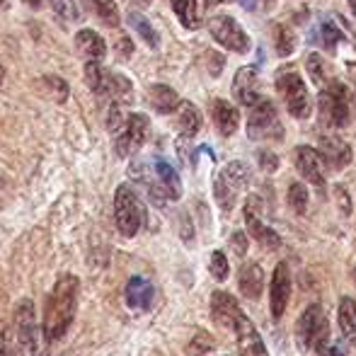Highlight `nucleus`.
<instances>
[{"label":"nucleus","mask_w":356,"mask_h":356,"mask_svg":"<svg viewBox=\"0 0 356 356\" xmlns=\"http://www.w3.org/2000/svg\"><path fill=\"white\" fill-rule=\"evenodd\" d=\"M320 155L323 160L334 170H342L352 163V148H349L347 141L337 136H323L320 138Z\"/></svg>","instance_id":"nucleus-18"},{"label":"nucleus","mask_w":356,"mask_h":356,"mask_svg":"<svg viewBox=\"0 0 356 356\" xmlns=\"http://www.w3.org/2000/svg\"><path fill=\"white\" fill-rule=\"evenodd\" d=\"M349 97L352 95H349V90L342 83H330L320 92L318 109L325 127H332V129L347 127L349 119H352V99Z\"/></svg>","instance_id":"nucleus-5"},{"label":"nucleus","mask_w":356,"mask_h":356,"mask_svg":"<svg viewBox=\"0 0 356 356\" xmlns=\"http://www.w3.org/2000/svg\"><path fill=\"white\" fill-rule=\"evenodd\" d=\"M296 165H298L300 175L310 184H315L318 189L325 187V170H323V155H320V150L310 148V145H300L296 150Z\"/></svg>","instance_id":"nucleus-14"},{"label":"nucleus","mask_w":356,"mask_h":356,"mask_svg":"<svg viewBox=\"0 0 356 356\" xmlns=\"http://www.w3.org/2000/svg\"><path fill=\"white\" fill-rule=\"evenodd\" d=\"M209 32H211V37L220 47L228 49V51H235V54L250 51V37L233 17H228V15H216V17L209 19Z\"/></svg>","instance_id":"nucleus-11"},{"label":"nucleus","mask_w":356,"mask_h":356,"mask_svg":"<svg viewBox=\"0 0 356 356\" xmlns=\"http://www.w3.org/2000/svg\"><path fill=\"white\" fill-rule=\"evenodd\" d=\"M78 289L80 282L73 274H63L54 284V291L44 308V342H58L68 332L75 320V310H78Z\"/></svg>","instance_id":"nucleus-1"},{"label":"nucleus","mask_w":356,"mask_h":356,"mask_svg":"<svg viewBox=\"0 0 356 356\" xmlns=\"http://www.w3.org/2000/svg\"><path fill=\"white\" fill-rule=\"evenodd\" d=\"M75 49H78V54L88 63H99L107 56V44H104V39L99 37L97 32H92V29H80V32L75 34Z\"/></svg>","instance_id":"nucleus-19"},{"label":"nucleus","mask_w":356,"mask_h":356,"mask_svg":"<svg viewBox=\"0 0 356 356\" xmlns=\"http://www.w3.org/2000/svg\"><path fill=\"white\" fill-rule=\"evenodd\" d=\"M155 289L145 277H131L124 289V300L131 310H148L153 305Z\"/></svg>","instance_id":"nucleus-17"},{"label":"nucleus","mask_w":356,"mask_h":356,"mask_svg":"<svg viewBox=\"0 0 356 356\" xmlns=\"http://www.w3.org/2000/svg\"><path fill=\"white\" fill-rule=\"evenodd\" d=\"M264 284V272L254 262H245L240 269V293L245 298H259Z\"/></svg>","instance_id":"nucleus-24"},{"label":"nucleus","mask_w":356,"mask_h":356,"mask_svg":"<svg viewBox=\"0 0 356 356\" xmlns=\"http://www.w3.org/2000/svg\"><path fill=\"white\" fill-rule=\"evenodd\" d=\"M213 122H216V129H218L220 136H233V134L238 131L240 114L230 102H225V99H216L213 102Z\"/></svg>","instance_id":"nucleus-23"},{"label":"nucleus","mask_w":356,"mask_h":356,"mask_svg":"<svg viewBox=\"0 0 356 356\" xmlns=\"http://www.w3.org/2000/svg\"><path fill=\"white\" fill-rule=\"evenodd\" d=\"M289 207L296 213H305V209H308V189L300 182H293L289 187Z\"/></svg>","instance_id":"nucleus-31"},{"label":"nucleus","mask_w":356,"mask_h":356,"mask_svg":"<svg viewBox=\"0 0 356 356\" xmlns=\"http://www.w3.org/2000/svg\"><path fill=\"white\" fill-rule=\"evenodd\" d=\"M15 337L24 356L37 354V310L29 298H22L15 308Z\"/></svg>","instance_id":"nucleus-12"},{"label":"nucleus","mask_w":356,"mask_h":356,"mask_svg":"<svg viewBox=\"0 0 356 356\" xmlns=\"http://www.w3.org/2000/svg\"><path fill=\"white\" fill-rule=\"evenodd\" d=\"M339 330H342L344 339L356 347V300L349 296L339 300Z\"/></svg>","instance_id":"nucleus-26"},{"label":"nucleus","mask_w":356,"mask_h":356,"mask_svg":"<svg viewBox=\"0 0 356 356\" xmlns=\"http://www.w3.org/2000/svg\"><path fill=\"white\" fill-rule=\"evenodd\" d=\"M3 80H5V68H3V63H0V85H3Z\"/></svg>","instance_id":"nucleus-43"},{"label":"nucleus","mask_w":356,"mask_h":356,"mask_svg":"<svg viewBox=\"0 0 356 356\" xmlns=\"http://www.w3.org/2000/svg\"><path fill=\"white\" fill-rule=\"evenodd\" d=\"M240 313H243V310L238 308V303H235V298L230 293L216 291L211 296V315L216 323H220L223 327H233Z\"/></svg>","instance_id":"nucleus-20"},{"label":"nucleus","mask_w":356,"mask_h":356,"mask_svg":"<svg viewBox=\"0 0 356 356\" xmlns=\"http://www.w3.org/2000/svg\"><path fill=\"white\" fill-rule=\"evenodd\" d=\"M109 131L114 136V148L119 158H131L148 138L150 122L145 114H122V109L114 107L109 114Z\"/></svg>","instance_id":"nucleus-2"},{"label":"nucleus","mask_w":356,"mask_h":356,"mask_svg":"<svg viewBox=\"0 0 356 356\" xmlns=\"http://www.w3.org/2000/svg\"><path fill=\"white\" fill-rule=\"evenodd\" d=\"M209 272H211L213 279H218V282H225L228 279V259H225V254L220 252V250H216L211 254V262H209Z\"/></svg>","instance_id":"nucleus-33"},{"label":"nucleus","mask_w":356,"mask_h":356,"mask_svg":"<svg viewBox=\"0 0 356 356\" xmlns=\"http://www.w3.org/2000/svg\"><path fill=\"white\" fill-rule=\"evenodd\" d=\"M95 10H97V15L102 17L104 24H109V27H117L119 24V10L114 5V0H95Z\"/></svg>","instance_id":"nucleus-32"},{"label":"nucleus","mask_w":356,"mask_h":356,"mask_svg":"<svg viewBox=\"0 0 356 356\" xmlns=\"http://www.w3.org/2000/svg\"><path fill=\"white\" fill-rule=\"evenodd\" d=\"M138 179L145 184V189H148V194L153 197L155 204L175 202V199L182 197V182H179L177 170L163 158L150 163V175L145 172V168H143Z\"/></svg>","instance_id":"nucleus-3"},{"label":"nucleus","mask_w":356,"mask_h":356,"mask_svg":"<svg viewBox=\"0 0 356 356\" xmlns=\"http://www.w3.org/2000/svg\"><path fill=\"white\" fill-rule=\"evenodd\" d=\"M129 22H131V27L136 29L138 34L143 37V42L148 44V47H158L160 44V37H158V32L153 29V24L148 22V19L143 17V15H138V13H131L129 15Z\"/></svg>","instance_id":"nucleus-29"},{"label":"nucleus","mask_w":356,"mask_h":356,"mask_svg":"<svg viewBox=\"0 0 356 356\" xmlns=\"http://www.w3.org/2000/svg\"><path fill=\"white\" fill-rule=\"evenodd\" d=\"M32 356H39V354H32Z\"/></svg>","instance_id":"nucleus-48"},{"label":"nucleus","mask_w":356,"mask_h":356,"mask_svg":"<svg viewBox=\"0 0 356 356\" xmlns=\"http://www.w3.org/2000/svg\"><path fill=\"white\" fill-rule=\"evenodd\" d=\"M175 15L187 29H199L204 22V10H207V0H172Z\"/></svg>","instance_id":"nucleus-22"},{"label":"nucleus","mask_w":356,"mask_h":356,"mask_svg":"<svg viewBox=\"0 0 356 356\" xmlns=\"http://www.w3.org/2000/svg\"><path fill=\"white\" fill-rule=\"evenodd\" d=\"M334 192L339 194V202H342V211L349 213V199H347V192H344V187H337Z\"/></svg>","instance_id":"nucleus-41"},{"label":"nucleus","mask_w":356,"mask_h":356,"mask_svg":"<svg viewBox=\"0 0 356 356\" xmlns=\"http://www.w3.org/2000/svg\"><path fill=\"white\" fill-rule=\"evenodd\" d=\"M136 3H141V5H148V3H150V0H136Z\"/></svg>","instance_id":"nucleus-45"},{"label":"nucleus","mask_w":356,"mask_h":356,"mask_svg":"<svg viewBox=\"0 0 356 356\" xmlns=\"http://www.w3.org/2000/svg\"><path fill=\"white\" fill-rule=\"evenodd\" d=\"M305 68H308V75L313 78V83H318V85L325 83L323 58H320L318 54H308V56H305Z\"/></svg>","instance_id":"nucleus-35"},{"label":"nucleus","mask_w":356,"mask_h":356,"mask_svg":"<svg viewBox=\"0 0 356 356\" xmlns=\"http://www.w3.org/2000/svg\"><path fill=\"white\" fill-rule=\"evenodd\" d=\"M248 182H250V168L248 165L240 163V160L225 165V168L220 170L218 177H216V187H213L218 207L223 209V211H230V209L235 207L238 194L248 187Z\"/></svg>","instance_id":"nucleus-6"},{"label":"nucleus","mask_w":356,"mask_h":356,"mask_svg":"<svg viewBox=\"0 0 356 356\" xmlns=\"http://www.w3.org/2000/svg\"><path fill=\"white\" fill-rule=\"evenodd\" d=\"M145 218V209L129 184H119L114 194V223L124 238H134L141 230Z\"/></svg>","instance_id":"nucleus-4"},{"label":"nucleus","mask_w":356,"mask_h":356,"mask_svg":"<svg viewBox=\"0 0 356 356\" xmlns=\"http://www.w3.org/2000/svg\"><path fill=\"white\" fill-rule=\"evenodd\" d=\"M245 223H248V230L259 245H264L267 250H277L282 248V238L277 235V230H272L269 225H264L259 220V216H254V211L250 207H245Z\"/></svg>","instance_id":"nucleus-21"},{"label":"nucleus","mask_w":356,"mask_h":356,"mask_svg":"<svg viewBox=\"0 0 356 356\" xmlns=\"http://www.w3.org/2000/svg\"><path fill=\"white\" fill-rule=\"evenodd\" d=\"M296 334H298L300 347L315 349V352L330 342V327H327V320H325L323 310H320V305L313 303L303 315H300Z\"/></svg>","instance_id":"nucleus-8"},{"label":"nucleus","mask_w":356,"mask_h":356,"mask_svg":"<svg viewBox=\"0 0 356 356\" xmlns=\"http://www.w3.org/2000/svg\"><path fill=\"white\" fill-rule=\"evenodd\" d=\"M277 92L284 97L286 109H289L291 117L296 119H308L313 112V102L308 97V90L305 83L300 80V75L296 71H286L277 78Z\"/></svg>","instance_id":"nucleus-7"},{"label":"nucleus","mask_w":356,"mask_h":356,"mask_svg":"<svg viewBox=\"0 0 356 356\" xmlns=\"http://www.w3.org/2000/svg\"><path fill=\"white\" fill-rule=\"evenodd\" d=\"M296 49V37L289 27H279L277 29V54L279 56H289Z\"/></svg>","instance_id":"nucleus-34"},{"label":"nucleus","mask_w":356,"mask_h":356,"mask_svg":"<svg viewBox=\"0 0 356 356\" xmlns=\"http://www.w3.org/2000/svg\"><path fill=\"white\" fill-rule=\"evenodd\" d=\"M354 282H356V267H354Z\"/></svg>","instance_id":"nucleus-47"},{"label":"nucleus","mask_w":356,"mask_h":356,"mask_svg":"<svg viewBox=\"0 0 356 356\" xmlns=\"http://www.w3.org/2000/svg\"><path fill=\"white\" fill-rule=\"evenodd\" d=\"M213 337L209 332H204V330H199L197 334L192 337V342L187 344V352L189 356H204V354H209L213 349Z\"/></svg>","instance_id":"nucleus-30"},{"label":"nucleus","mask_w":356,"mask_h":356,"mask_svg":"<svg viewBox=\"0 0 356 356\" xmlns=\"http://www.w3.org/2000/svg\"><path fill=\"white\" fill-rule=\"evenodd\" d=\"M254 88H257V68L254 66L240 68V71L235 73V80H233L235 99H238L240 104H245V107H254V104L262 99L257 92H254Z\"/></svg>","instance_id":"nucleus-16"},{"label":"nucleus","mask_w":356,"mask_h":356,"mask_svg":"<svg viewBox=\"0 0 356 356\" xmlns=\"http://www.w3.org/2000/svg\"><path fill=\"white\" fill-rule=\"evenodd\" d=\"M240 5H243L245 10H254L257 8V0H238Z\"/></svg>","instance_id":"nucleus-42"},{"label":"nucleus","mask_w":356,"mask_h":356,"mask_svg":"<svg viewBox=\"0 0 356 356\" xmlns=\"http://www.w3.org/2000/svg\"><path fill=\"white\" fill-rule=\"evenodd\" d=\"M315 356H344V349L339 347V344H334V342H327L325 347L318 349V354H315Z\"/></svg>","instance_id":"nucleus-39"},{"label":"nucleus","mask_w":356,"mask_h":356,"mask_svg":"<svg viewBox=\"0 0 356 356\" xmlns=\"http://www.w3.org/2000/svg\"><path fill=\"white\" fill-rule=\"evenodd\" d=\"M259 163H262V168L267 170V172H272V170L279 168V158H277V155H272V153H262V155H259Z\"/></svg>","instance_id":"nucleus-40"},{"label":"nucleus","mask_w":356,"mask_h":356,"mask_svg":"<svg viewBox=\"0 0 356 356\" xmlns=\"http://www.w3.org/2000/svg\"><path fill=\"white\" fill-rule=\"evenodd\" d=\"M49 5L63 22H80V17H83L80 0H49Z\"/></svg>","instance_id":"nucleus-28"},{"label":"nucleus","mask_w":356,"mask_h":356,"mask_svg":"<svg viewBox=\"0 0 356 356\" xmlns=\"http://www.w3.org/2000/svg\"><path fill=\"white\" fill-rule=\"evenodd\" d=\"M0 5H3V8H5V5H8V0H0Z\"/></svg>","instance_id":"nucleus-46"},{"label":"nucleus","mask_w":356,"mask_h":356,"mask_svg":"<svg viewBox=\"0 0 356 356\" xmlns=\"http://www.w3.org/2000/svg\"><path fill=\"white\" fill-rule=\"evenodd\" d=\"M10 352V330H8V323L0 320V356H8Z\"/></svg>","instance_id":"nucleus-37"},{"label":"nucleus","mask_w":356,"mask_h":356,"mask_svg":"<svg viewBox=\"0 0 356 356\" xmlns=\"http://www.w3.org/2000/svg\"><path fill=\"white\" fill-rule=\"evenodd\" d=\"M349 8H352V13L356 15V0H349Z\"/></svg>","instance_id":"nucleus-44"},{"label":"nucleus","mask_w":356,"mask_h":356,"mask_svg":"<svg viewBox=\"0 0 356 356\" xmlns=\"http://www.w3.org/2000/svg\"><path fill=\"white\" fill-rule=\"evenodd\" d=\"M85 78H88V85L99 97L127 99L129 95H131V83H129L124 75L102 71L99 63H88V66H85Z\"/></svg>","instance_id":"nucleus-9"},{"label":"nucleus","mask_w":356,"mask_h":356,"mask_svg":"<svg viewBox=\"0 0 356 356\" xmlns=\"http://www.w3.org/2000/svg\"><path fill=\"white\" fill-rule=\"evenodd\" d=\"M248 134L252 141H264V138H282L284 129L279 124L277 117V107L269 99H259L252 107V114H250V124H248Z\"/></svg>","instance_id":"nucleus-10"},{"label":"nucleus","mask_w":356,"mask_h":356,"mask_svg":"<svg viewBox=\"0 0 356 356\" xmlns=\"http://www.w3.org/2000/svg\"><path fill=\"white\" fill-rule=\"evenodd\" d=\"M177 127H179V134H182V138L197 136V131L202 129V114H199V109L194 107L192 102H182V104H179Z\"/></svg>","instance_id":"nucleus-27"},{"label":"nucleus","mask_w":356,"mask_h":356,"mask_svg":"<svg viewBox=\"0 0 356 356\" xmlns=\"http://www.w3.org/2000/svg\"><path fill=\"white\" fill-rule=\"evenodd\" d=\"M291 272H289V264L282 262L277 264L274 269V277H272V315L274 318H282L286 305H289L291 298Z\"/></svg>","instance_id":"nucleus-15"},{"label":"nucleus","mask_w":356,"mask_h":356,"mask_svg":"<svg viewBox=\"0 0 356 356\" xmlns=\"http://www.w3.org/2000/svg\"><path fill=\"white\" fill-rule=\"evenodd\" d=\"M230 245H233L235 254L238 257H243L245 252H248V243H245V235L243 233H233V238H230Z\"/></svg>","instance_id":"nucleus-38"},{"label":"nucleus","mask_w":356,"mask_h":356,"mask_svg":"<svg viewBox=\"0 0 356 356\" xmlns=\"http://www.w3.org/2000/svg\"><path fill=\"white\" fill-rule=\"evenodd\" d=\"M323 42L327 49H334L337 42H342V32H339L332 22H323Z\"/></svg>","instance_id":"nucleus-36"},{"label":"nucleus","mask_w":356,"mask_h":356,"mask_svg":"<svg viewBox=\"0 0 356 356\" xmlns=\"http://www.w3.org/2000/svg\"><path fill=\"white\" fill-rule=\"evenodd\" d=\"M233 330H235V337H238L240 356H269L267 347H264V342H262V337H259L257 330H254V325L250 323L243 313L238 315Z\"/></svg>","instance_id":"nucleus-13"},{"label":"nucleus","mask_w":356,"mask_h":356,"mask_svg":"<svg viewBox=\"0 0 356 356\" xmlns=\"http://www.w3.org/2000/svg\"><path fill=\"white\" fill-rule=\"evenodd\" d=\"M148 97H150V104H153L160 114L175 112V109L182 104L177 97V92H175L172 88H168V85H153V88L148 90Z\"/></svg>","instance_id":"nucleus-25"}]
</instances>
